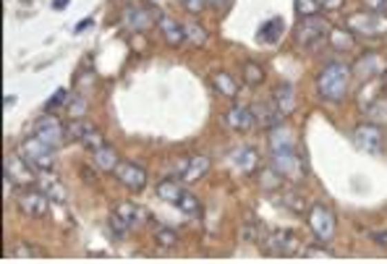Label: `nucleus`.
I'll use <instances>...</instances> for the list:
<instances>
[{
	"instance_id": "f257e3e1",
	"label": "nucleus",
	"mask_w": 387,
	"mask_h": 264,
	"mask_svg": "<svg viewBox=\"0 0 387 264\" xmlns=\"http://www.w3.org/2000/svg\"><path fill=\"white\" fill-rule=\"evenodd\" d=\"M350 87V68L346 63H330L325 65V71L317 79V89L319 94L330 102H340L346 100Z\"/></svg>"
},
{
	"instance_id": "f03ea898",
	"label": "nucleus",
	"mask_w": 387,
	"mask_h": 264,
	"mask_svg": "<svg viewBox=\"0 0 387 264\" xmlns=\"http://www.w3.org/2000/svg\"><path fill=\"white\" fill-rule=\"evenodd\" d=\"M21 157L37 173H48V170H52V165H55V147L48 144V141H42L39 136L26 139L24 144H21Z\"/></svg>"
},
{
	"instance_id": "7ed1b4c3",
	"label": "nucleus",
	"mask_w": 387,
	"mask_h": 264,
	"mask_svg": "<svg viewBox=\"0 0 387 264\" xmlns=\"http://www.w3.org/2000/svg\"><path fill=\"white\" fill-rule=\"evenodd\" d=\"M346 26L353 34H364V37H382L387 34V19L382 13L361 11V13H350L346 19Z\"/></svg>"
},
{
	"instance_id": "20e7f679",
	"label": "nucleus",
	"mask_w": 387,
	"mask_h": 264,
	"mask_svg": "<svg viewBox=\"0 0 387 264\" xmlns=\"http://www.w3.org/2000/svg\"><path fill=\"white\" fill-rule=\"evenodd\" d=\"M309 227H312V233L319 241H333L337 227L333 210L325 207V204H314L312 210H309Z\"/></svg>"
},
{
	"instance_id": "39448f33",
	"label": "nucleus",
	"mask_w": 387,
	"mask_h": 264,
	"mask_svg": "<svg viewBox=\"0 0 387 264\" xmlns=\"http://www.w3.org/2000/svg\"><path fill=\"white\" fill-rule=\"evenodd\" d=\"M3 165H6V186H26L34 181V173H32L34 167L26 163L21 154L6 157Z\"/></svg>"
},
{
	"instance_id": "423d86ee",
	"label": "nucleus",
	"mask_w": 387,
	"mask_h": 264,
	"mask_svg": "<svg viewBox=\"0 0 387 264\" xmlns=\"http://www.w3.org/2000/svg\"><path fill=\"white\" fill-rule=\"evenodd\" d=\"M333 29H330V21H327L325 16H319V13H314V16H304V21L299 26V45H312L317 39L327 37Z\"/></svg>"
},
{
	"instance_id": "0eeeda50",
	"label": "nucleus",
	"mask_w": 387,
	"mask_h": 264,
	"mask_svg": "<svg viewBox=\"0 0 387 264\" xmlns=\"http://www.w3.org/2000/svg\"><path fill=\"white\" fill-rule=\"evenodd\" d=\"M34 136H39L42 141H48V144H52L58 150L63 144V139H66V131H63V123L55 115L45 113L34 121Z\"/></svg>"
},
{
	"instance_id": "6e6552de",
	"label": "nucleus",
	"mask_w": 387,
	"mask_h": 264,
	"mask_svg": "<svg viewBox=\"0 0 387 264\" xmlns=\"http://www.w3.org/2000/svg\"><path fill=\"white\" fill-rule=\"evenodd\" d=\"M353 144L361 152L379 154L382 152V131L375 123H361V126H356V131H353Z\"/></svg>"
},
{
	"instance_id": "1a4fd4ad",
	"label": "nucleus",
	"mask_w": 387,
	"mask_h": 264,
	"mask_svg": "<svg viewBox=\"0 0 387 264\" xmlns=\"http://www.w3.org/2000/svg\"><path fill=\"white\" fill-rule=\"evenodd\" d=\"M163 16L155 11V8H141V6H131L123 11V24L131 29V32H144L150 29L155 21H160Z\"/></svg>"
},
{
	"instance_id": "9d476101",
	"label": "nucleus",
	"mask_w": 387,
	"mask_h": 264,
	"mask_svg": "<svg viewBox=\"0 0 387 264\" xmlns=\"http://www.w3.org/2000/svg\"><path fill=\"white\" fill-rule=\"evenodd\" d=\"M272 170H275L280 178H299L306 176V170H301V160L296 157V152H280V154H272Z\"/></svg>"
},
{
	"instance_id": "9b49d317",
	"label": "nucleus",
	"mask_w": 387,
	"mask_h": 264,
	"mask_svg": "<svg viewBox=\"0 0 387 264\" xmlns=\"http://www.w3.org/2000/svg\"><path fill=\"white\" fill-rule=\"evenodd\" d=\"M115 176L121 178V183H126L131 191H141L147 186V170L137 163H118Z\"/></svg>"
},
{
	"instance_id": "f8f14e48",
	"label": "nucleus",
	"mask_w": 387,
	"mask_h": 264,
	"mask_svg": "<svg viewBox=\"0 0 387 264\" xmlns=\"http://www.w3.org/2000/svg\"><path fill=\"white\" fill-rule=\"evenodd\" d=\"M48 207H50V196L42 194V191H26L19 199V210L29 214V217H42L48 212Z\"/></svg>"
},
{
	"instance_id": "ddd939ff",
	"label": "nucleus",
	"mask_w": 387,
	"mask_h": 264,
	"mask_svg": "<svg viewBox=\"0 0 387 264\" xmlns=\"http://www.w3.org/2000/svg\"><path fill=\"white\" fill-rule=\"evenodd\" d=\"M286 34V21L275 16V19H270L267 24L259 26V32H257V42H262V45H277L280 39Z\"/></svg>"
},
{
	"instance_id": "4468645a",
	"label": "nucleus",
	"mask_w": 387,
	"mask_h": 264,
	"mask_svg": "<svg viewBox=\"0 0 387 264\" xmlns=\"http://www.w3.org/2000/svg\"><path fill=\"white\" fill-rule=\"evenodd\" d=\"M270 147H272V154H280V152H296V139L290 134V128L286 126H272L270 131Z\"/></svg>"
},
{
	"instance_id": "2eb2a0df",
	"label": "nucleus",
	"mask_w": 387,
	"mask_h": 264,
	"mask_svg": "<svg viewBox=\"0 0 387 264\" xmlns=\"http://www.w3.org/2000/svg\"><path fill=\"white\" fill-rule=\"evenodd\" d=\"M272 105H275V110L280 113V118H286L296 110V92L290 84H280L275 89V94H272Z\"/></svg>"
},
{
	"instance_id": "dca6fc26",
	"label": "nucleus",
	"mask_w": 387,
	"mask_h": 264,
	"mask_svg": "<svg viewBox=\"0 0 387 264\" xmlns=\"http://www.w3.org/2000/svg\"><path fill=\"white\" fill-rule=\"evenodd\" d=\"M356 71H359V76H364V79H372V76H379L387 71V63L382 55H377V52H366L361 61L356 63Z\"/></svg>"
},
{
	"instance_id": "f3484780",
	"label": "nucleus",
	"mask_w": 387,
	"mask_h": 264,
	"mask_svg": "<svg viewBox=\"0 0 387 264\" xmlns=\"http://www.w3.org/2000/svg\"><path fill=\"white\" fill-rule=\"evenodd\" d=\"M225 121L233 131H251L257 126V118L251 113V108H233L230 113L225 115Z\"/></svg>"
},
{
	"instance_id": "a211bd4d",
	"label": "nucleus",
	"mask_w": 387,
	"mask_h": 264,
	"mask_svg": "<svg viewBox=\"0 0 387 264\" xmlns=\"http://www.w3.org/2000/svg\"><path fill=\"white\" fill-rule=\"evenodd\" d=\"M115 214H121L126 223H128V227H139V225H144L147 223V217L150 214L144 212L141 207H137V204H131V201H121L115 210H112Z\"/></svg>"
},
{
	"instance_id": "6ab92c4d",
	"label": "nucleus",
	"mask_w": 387,
	"mask_h": 264,
	"mask_svg": "<svg viewBox=\"0 0 387 264\" xmlns=\"http://www.w3.org/2000/svg\"><path fill=\"white\" fill-rule=\"evenodd\" d=\"M230 160H233V165H236L241 173H254V170H257V163H259L257 152L251 150V147H238V150H233Z\"/></svg>"
},
{
	"instance_id": "aec40b11",
	"label": "nucleus",
	"mask_w": 387,
	"mask_h": 264,
	"mask_svg": "<svg viewBox=\"0 0 387 264\" xmlns=\"http://www.w3.org/2000/svg\"><path fill=\"white\" fill-rule=\"evenodd\" d=\"M207 170H210V157H204V154H194V157H188L186 163V170H183V181H199V178L207 176Z\"/></svg>"
},
{
	"instance_id": "412c9836",
	"label": "nucleus",
	"mask_w": 387,
	"mask_h": 264,
	"mask_svg": "<svg viewBox=\"0 0 387 264\" xmlns=\"http://www.w3.org/2000/svg\"><path fill=\"white\" fill-rule=\"evenodd\" d=\"M160 29H163L168 45L178 48V45H183V42H186V29L178 24V21H173V19L163 16V19H160Z\"/></svg>"
},
{
	"instance_id": "4be33fe9",
	"label": "nucleus",
	"mask_w": 387,
	"mask_h": 264,
	"mask_svg": "<svg viewBox=\"0 0 387 264\" xmlns=\"http://www.w3.org/2000/svg\"><path fill=\"white\" fill-rule=\"evenodd\" d=\"M267 249H270L272 254H293V249H296V238H293L290 230H280V233H275V236L270 238Z\"/></svg>"
},
{
	"instance_id": "5701e85b",
	"label": "nucleus",
	"mask_w": 387,
	"mask_h": 264,
	"mask_svg": "<svg viewBox=\"0 0 387 264\" xmlns=\"http://www.w3.org/2000/svg\"><path fill=\"white\" fill-rule=\"evenodd\" d=\"M39 186H42V191H45L52 201H66V189H63V183L58 178L50 176V170H48V173H39Z\"/></svg>"
},
{
	"instance_id": "b1692460",
	"label": "nucleus",
	"mask_w": 387,
	"mask_h": 264,
	"mask_svg": "<svg viewBox=\"0 0 387 264\" xmlns=\"http://www.w3.org/2000/svg\"><path fill=\"white\" fill-rule=\"evenodd\" d=\"M95 165H97V170L115 173V167H118V154H115V150L108 147V144H102L100 150L95 152Z\"/></svg>"
},
{
	"instance_id": "393cba45",
	"label": "nucleus",
	"mask_w": 387,
	"mask_h": 264,
	"mask_svg": "<svg viewBox=\"0 0 387 264\" xmlns=\"http://www.w3.org/2000/svg\"><path fill=\"white\" fill-rule=\"evenodd\" d=\"M251 113H254V118H257V123H262V126H277L283 118H280V113L275 110V105L270 108V105H254L251 108Z\"/></svg>"
},
{
	"instance_id": "a878e982",
	"label": "nucleus",
	"mask_w": 387,
	"mask_h": 264,
	"mask_svg": "<svg viewBox=\"0 0 387 264\" xmlns=\"http://www.w3.org/2000/svg\"><path fill=\"white\" fill-rule=\"evenodd\" d=\"M157 196L168 201V204H178L181 196H183V189L175 181H163V183H157Z\"/></svg>"
},
{
	"instance_id": "bb28decb",
	"label": "nucleus",
	"mask_w": 387,
	"mask_h": 264,
	"mask_svg": "<svg viewBox=\"0 0 387 264\" xmlns=\"http://www.w3.org/2000/svg\"><path fill=\"white\" fill-rule=\"evenodd\" d=\"M66 108V113L71 115V118H84L87 115V97H81V94H74V97H68V102L63 105Z\"/></svg>"
},
{
	"instance_id": "cd10ccee",
	"label": "nucleus",
	"mask_w": 387,
	"mask_h": 264,
	"mask_svg": "<svg viewBox=\"0 0 387 264\" xmlns=\"http://www.w3.org/2000/svg\"><path fill=\"white\" fill-rule=\"evenodd\" d=\"M244 81H246L249 87H257V84H262V81H264V68L259 63L249 61V63L244 65Z\"/></svg>"
},
{
	"instance_id": "c85d7f7f",
	"label": "nucleus",
	"mask_w": 387,
	"mask_h": 264,
	"mask_svg": "<svg viewBox=\"0 0 387 264\" xmlns=\"http://www.w3.org/2000/svg\"><path fill=\"white\" fill-rule=\"evenodd\" d=\"M215 89H217L220 94H225V97H236V94H238V84L228 74H217V76H215Z\"/></svg>"
},
{
	"instance_id": "c756f323",
	"label": "nucleus",
	"mask_w": 387,
	"mask_h": 264,
	"mask_svg": "<svg viewBox=\"0 0 387 264\" xmlns=\"http://www.w3.org/2000/svg\"><path fill=\"white\" fill-rule=\"evenodd\" d=\"M178 210L183 214H199L201 212V204H199V199L191 194V191H183V196H181V201L175 204Z\"/></svg>"
},
{
	"instance_id": "7c9ffc66",
	"label": "nucleus",
	"mask_w": 387,
	"mask_h": 264,
	"mask_svg": "<svg viewBox=\"0 0 387 264\" xmlns=\"http://www.w3.org/2000/svg\"><path fill=\"white\" fill-rule=\"evenodd\" d=\"M330 39H333V45H335L337 50H350L353 48V34L346 32V29H333Z\"/></svg>"
},
{
	"instance_id": "2f4dec72",
	"label": "nucleus",
	"mask_w": 387,
	"mask_h": 264,
	"mask_svg": "<svg viewBox=\"0 0 387 264\" xmlns=\"http://www.w3.org/2000/svg\"><path fill=\"white\" fill-rule=\"evenodd\" d=\"M183 29H186V42H194V45H204L207 42V32L199 24H183Z\"/></svg>"
},
{
	"instance_id": "473e14b6",
	"label": "nucleus",
	"mask_w": 387,
	"mask_h": 264,
	"mask_svg": "<svg viewBox=\"0 0 387 264\" xmlns=\"http://www.w3.org/2000/svg\"><path fill=\"white\" fill-rule=\"evenodd\" d=\"M92 128H95L92 123H87V121H81V118H76L74 123H71V128H68V136L76 139V141H81V139L87 136Z\"/></svg>"
},
{
	"instance_id": "72a5a7b5",
	"label": "nucleus",
	"mask_w": 387,
	"mask_h": 264,
	"mask_svg": "<svg viewBox=\"0 0 387 264\" xmlns=\"http://www.w3.org/2000/svg\"><path fill=\"white\" fill-rule=\"evenodd\" d=\"M155 241H157L160 246H175V243H178V233L170 230V227H160V230L155 233Z\"/></svg>"
},
{
	"instance_id": "f704fd0d",
	"label": "nucleus",
	"mask_w": 387,
	"mask_h": 264,
	"mask_svg": "<svg viewBox=\"0 0 387 264\" xmlns=\"http://www.w3.org/2000/svg\"><path fill=\"white\" fill-rule=\"evenodd\" d=\"M110 230H112V236H115V238H123L126 230H128V223H126L121 214L112 212L110 214Z\"/></svg>"
},
{
	"instance_id": "c9c22d12",
	"label": "nucleus",
	"mask_w": 387,
	"mask_h": 264,
	"mask_svg": "<svg viewBox=\"0 0 387 264\" xmlns=\"http://www.w3.org/2000/svg\"><path fill=\"white\" fill-rule=\"evenodd\" d=\"M296 11L301 16H314V13H319V3L317 0H296Z\"/></svg>"
},
{
	"instance_id": "e433bc0d",
	"label": "nucleus",
	"mask_w": 387,
	"mask_h": 264,
	"mask_svg": "<svg viewBox=\"0 0 387 264\" xmlns=\"http://www.w3.org/2000/svg\"><path fill=\"white\" fill-rule=\"evenodd\" d=\"M66 102H68V92H66V89H58V92H55V97H50V102H48V110H55V108H61V105H66Z\"/></svg>"
},
{
	"instance_id": "4c0bfd02",
	"label": "nucleus",
	"mask_w": 387,
	"mask_h": 264,
	"mask_svg": "<svg viewBox=\"0 0 387 264\" xmlns=\"http://www.w3.org/2000/svg\"><path fill=\"white\" fill-rule=\"evenodd\" d=\"M188 13H201L204 11V6H207V0H178Z\"/></svg>"
},
{
	"instance_id": "58836bf2",
	"label": "nucleus",
	"mask_w": 387,
	"mask_h": 264,
	"mask_svg": "<svg viewBox=\"0 0 387 264\" xmlns=\"http://www.w3.org/2000/svg\"><path fill=\"white\" fill-rule=\"evenodd\" d=\"M364 6L372 13H387V0H364Z\"/></svg>"
},
{
	"instance_id": "ea45409f",
	"label": "nucleus",
	"mask_w": 387,
	"mask_h": 264,
	"mask_svg": "<svg viewBox=\"0 0 387 264\" xmlns=\"http://www.w3.org/2000/svg\"><path fill=\"white\" fill-rule=\"evenodd\" d=\"M317 3H319V8H330V11L343 6V0H317Z\"/></svg>"
},
{
	"instance_id": "a19ab883",
	"label": "nucleus",
	"mask_w": 387,
	"mask_h": 264,
	"mask_svg": "<svg viewBox=\"0 0 387 264\" xmlns=\"http://www.w3.org/2000/svg\"><path fill=\"white\" fill-rule=\"evenodd\" d=\"M372 238H375L379 246H387V230H377V233H372Z\"/></svg>"
},
{
	"instance_id": "79ce46f5",
	"label": "nucleus",
	"mask_w": 387,
	"mask_h": 264,
	"mask_svg": "<svg viewBox=\"0 0 387 264\" xmlns=\"http://www.w3.org/2000/svg\"><path fill=\"white\" fill-rule=\"evenodd\" d=\"M34 249H29V246H16V256H34Z\"/></svg>"
},
{
	"instance_id": "37998d69",
	"label": "nucleus",
	"mask_w": 387,
	"mask_h": 264,
	"mask_svg": "<svg viewBox=\"0 0 387 264\" xmlns=\"http://www.w3.org/2000/svg\"><path fill=\"white\" fill-rule=\"evenodd\" d=\"M95 24V21H92V19H84V21H81V24L76 26L74 29V34H81V32H84V29H89V26Z\"/></svg>"
},
{
	"instance_id": "c03bdc74",
	"label": "nucleus",
	"mask_w": 387,
	"mask_h": 264,
	"mask_svg": "<svg viewBox=\"0 0 387 264\" xmlns=\"http://www.w3.org/2000/svg\"><path fill=\"white\" fill-rule=\"evenodd\" d=\"M66 6H68V0H52V8H55V11H63Z\"/></svg>"
},
{
	"instance_id": "a18cd8bd",
	"label": "nucleus",
	"mask_w": 387,
	"mask_h": 264,
	"mask_svg": "<svg viewBox=\"0 0 387 264\" xmlns=\"http://www.w3.org/2000/svg\"><path fill=\"white\" fill-rule=\"evenodd\" d=\"M223 3H228V0H207V6H215V8H220Z\"/></svg>"
}]
</instances>
